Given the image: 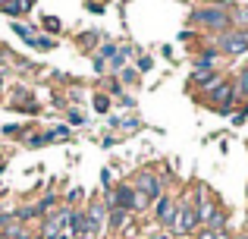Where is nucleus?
Listing matches in <instances>:
<instances>
[{
	"label": "nucleus",
	"mask_w": 248,
	"mask_h": 239,
	"mask_svg": "<svg viewBox=\"0 0 248 239\" xmlns=\"http://www.w3.org/2000/svg\"><path fill=\"white\" fill-rule=\"evenodd\" d=\"M207 3H211V6H217V10H226V6H230L232 0H207Z\"/></svg>",
	"instance_id": "nucleus-35"
},
{
	"label": "nucleus",
	"mask_w": 248,
	"mask_h": 239,
	"mask_svg": "<svg viewBox=\"0 0 248 239\" xmlns=\"http://www.w3.org/2000/svg\"><path fill=\"white\" fill-rule=\"evenodd\" d=\"M110 111V98L107 95H94V113H107Z\"/></svg>",
	"instance_id": "nucleus-25"
},
{
	"label": "nucleus",
	"mask_w": 248,
	"mask_h": 239,
	"mask_svg": "<svg viewBox=\"0 0 248 239\" xmlns=\"http://www.w3.org/2000/svg\"><path fill=\"white\" fill-rule=\"evenodd\" d=\"M236 239H248V230H245V233H239V236H236Z\"/></svg>",
	"instance_id": "nucleus-39"
},
{
	"label": "nucleus",
	"mask_w": 248,
	"mask_h": 239,
	"mask_svg": "<svg viewBox=\"0 0 248 239\" xmlns=\"http://www.w3.org/2000/svg\"><path fill=\"white\" fill-rule=\"evenodd\" d=\"M248 120V107H245V111H236V113H232V123H245Z\"/></svg>",
	"instance_id": "nucleus-34"
},
{
	"label": "nucleus",
	"mask_w": 248,
	"mask_h": 239,
	"mask_svg": "<svg viewBox=\"0 0 248 239\" xmlns=\"http://www.w3.org/2000/svg\"><path fill=\"white\" fill-rule=\"evenodd\" d=\"M66 139H73V129L69 126H54V129L44 132V145H47V142H66Z\"/></svg>",
	"instance_id": "nucleus-13"
},
{
	"label": "nucleus",
	"mask_w": 248,
	"mask_h": 239,
	"mask_svg": "<svg viewBox=\"0 0 248 239\" xmlns=\"http://www.w3.org/2000/svg\"><path fill=\"white\" fill-rule=\"evenodd\" d=\"M220 82H223V73H220V69H192V85H195V92H201V95L217 88Z\"/></svg>",
	"instance_id": "nucleus-5"
},
{
	"label": "nucleus",
	"mask_w": 248,
	"mask_h": 239,
	"mask_svg": "<svg viewBox=\"0 0 248 239\" xmlns=\"http://www.w3.org/2000/svg\"><path fill=\"white\" fill-rule=\"evenodd\" d=\"M60 239H73V236H66V233H63V236H60Z\"/></svg>",
	"instance_id": "nucleus-40"
},
{
	"label": "nucleus",
	"mask_w": 248,
	"mask_h": 239,
	"mask_svg": "<svg viewBox=\"0 0 248 239\" xmlns=\"http://www.w3.org/2000/svg\"><path fill=\"white\" fill-rule=\"evenodd\" d=\"M192 69H220V50L217 44H207V48L198 50V57H195Z\"/></svg>",
	"instance_id": "nucleus-7"
},
{
	"label": "nucleus",
	"mask_w": 248,
	"mask_h": 239,
	"mask_svg": "<svg viewBox=\"0 0 248 239\" xmlns=\"http://www.w3.org/2000/svg\"><path fill=\"white\" fill-rule=\"evenodd\" d=\"M245 69H248V60H245Z\"/></svg>",
	"instance_id": "nucleus-43"
},
{
	"label": "nucleus",
	"mask_w": 248,
	"mask_h": 239,
	"mask_svg": "<svg viewBox=\"0 0 248 239\" xmlns=\"http://www.w3.org/2000/svg\"><path fill=\"white\" fill-rule=\"evenodd\" d=\"M104 227L107 230H126L129 227V211H123V208H110L107 211V221H104Z\"/></svg>",
	"instance_id": "nucleus-9"
},
{
	"label": "nucleus",
	"mask_w": 248,
	"mask_h": 239,
	"mask_svg": "<svg viewBox=\"0 0 248 239\" xmlns=\"http://www.w3.org/2000/svg\"><path fill=\"white\" fill-rule=\"evenodd\" d=\"M113 195H116V208H123V211H129V214H132V198H135L132 183H120V186H113Z\"/></svg>",
	"instance_id": "nucleus-8"
},
{
	"label": "nucleus",
	"mask_w": 248,
	"mask_h": 239,
	"mask_svg": "<svg viewBox=\"0 0 248 239\" xmlns=\"http://www.w3.org/2000/svg\"><path fill=\"white\" fill-rule=\"evenodd\" d=\"M154 217H157L160 230L170 233V227H173V221H176V202L170 195H160L157 202H154Z\"/></svg>",
	"instance_id": "nucleus-6"
},
{
	"label": "nucleus",
	"mask_w": 248,
	"mask_h": 239,
	"mask_svg": "<svg viewBox=\"0 0 248 239\" xmlns=\"http://www.w3.org/2000/svg\"><path fill=\"white\" fill-rule=\"evenodd\" d=\"M245 198H248V189H245Z\"/></svg>",
	"instance_id": "nucleus-42"
},
{
	"label": "nucleus",
	"mask_w": 248,
	"mask_h": 239,
	"mask_svg": "<svg viewBox=\"0 0 248 239\" xmlns=\"http://www.w3.org/2000/svg\"><path fill=\"white\" fill-rule=\"evenodd\" d=\"M85 214H88L91 221H97L101 227H104V221H107V208H104V202H97V198H94V202H88V208H85Z\"/></svg>",
	"instance_id": "nucleus-14"
},
{
	"label": "nucleus",
	"mask_w": 248,
	"mask_h": 239,
	"mask_svg": "<svg viewBox=\"0 0 248 239\" xmlns=\"http://www.w3.org/2000/svg\"><path fill=\"white\" fill-rule=\"evenodd\" d=\"M82 120H85V117H82L79 111H69V123H73V126H82Z\"/></svg>",
	"instance_id": "nucleus-33"
},
{
	"label": "nucleus",
	"mask_w": 248,
	"mask_h": 239,
	"mask_svg": "<svg viewBox=\"0 0 248 239\" xmlns=\"http://www.w3.org/2000/svg\"><path fill=\"white\" fill-rule=\"evenodd\" d=\"M22 142H25L29 148H41V145H44V132H25Z\"/></svg>",
	"instance_id": "nucleus-23"
},
{
	"label": "nucleus",
	"mask_w": 248,
	"mask_h": 239,
	"mask_svg": "<svg viewBox=\"0 0 248 239\" xmlns=\"http://www.w3.org/2000/svg\"><path fill=\"white\" fill-rule=\"evenodd\" d=\"M0 13H6V16L19 19V16L25 13V3H22V0H0Z\"/></svg>",
	"instance_id": "nucleus-16"
},
{
	"label": "nucleus",
	"mask_w": 248,
	"mask_h": 239,
	"mask_svg": "<svg viewBox=\"0 0 248 239\" xmlns=\"http://www.w3.org/2000/svg\"><path fill=\"white\" fill-rule=\"evenodd\" d=\"M204 98V104L207 107H214V111H220V107H226L232 101V79L230 76H223V82H220L217 88H211L207 95H201Z\"/></svg>",
	"instance_id": "nucleus-4"
},
{
	"label": "nucleus",
	"mask_w": 248,
	"mask_h": 239,
	"mask_svg": "<svg viewBox=\"0 0 248 239\" xmlns=\"http://www.w3.org/2000/svg\"><path fill=\"white\" fill-rule=\"evenodd\" d=\"M204 227L214 230V233H217V230H226V208H223V205H217V211L211 214V221H207Z\"/></svg>",
	"instance_id": "nucleus-15"
},
{
	"label": "nucleus",
	"mask_w": 248,
	"mask_h": 239,
	"mask_svg": "<svg viewBox=\"0 0 248 239\" xmlns=\"http://www.w3.org/2000/svg\"><path fill=\"white\" fill-rule=\"evenodd\" d=\"M120 104H123V107H135V98H132V95H126V92H123V95H120Z\"/></svg>",
	"instance_id": "nucleus-32"
},
{
	"label": "nucleus",
	"mask_w": 248,
	"mask_h": 239,
	"mask_svg": "<svg viewBox=\"0 0 248 239\" xmlns=\"http://www.w3.org/2000/svg\"><path fill=\"white\" fill-rule=\"evenodd\" d=\"M132 189H135V192H145L151 202H157V198L164 195V179H160L154 170H141V173H135Z\"/></svg>",
	"instance_id": "nucleus-3"
},
{
	"label": "nucleus",
	"mask_w": 248,
	"mask_h": 239,
	"mask_svg": "<svg viewBox=\"0 0 248 239\" xmlns=\"http://www.w3.org/2000/svg\"><path fill=\"white\" fill-rule=\"evenodd\" d=\"M31 239H41V236H38V233H35V236H31Z\"/></svg>",
	"instance_id": "nucleus-41"
},
{
	"label": "nucleus",
	"mask_w": 248,
	"mask_h": 239,
	"mask_svg": "<svg viewBox=\"0 0 248 239\" xmlns=\"http://www.w3.org/2000/svg\"><path fill=\"white\" fill-rule=\"evenodd\" d=\"M13 217L25 227L29 221H38V217H44V214H41V208H38V202H31V205H19V208L13 211Z\"/></svg>",
	"instance_id": "nucleus-10"
},
{
	"label": "nucleus",
	"mask_w": 248,
	"mask_h": 239,
	"mask_svg": "<svg viewBox=\"0 0 248 239\" xmlns=\"http://www.w3.org/2000/svg\"><path fill=\"white\" fill-rule=\"evenodd\" d=\"M151 66H154V60H151V57H139V73H148Z\"/></svg>",
	"instance_id": "nucleus-30"
},
{
	"label": "nucleus",
	"mask_w": 248,
	"mask_h": 239,
	"mask_svg": "<svg viewBox=\"0 0 248 239\" xmlns=\"http://www.w3.org/2000/svg\"><path fill=\"white\" fill-rule=\"evenodd\" d=\"M245 3H248V0H245Z\"/></svg>",
	"instance_id": "nucleus-44"
},
{
	"label": "nucleus",
	"mask_w": 248,
	"mask_h": 239,
	"mask_svg": "<svg viewBox=\"0 0 248 239\" xmlns=\"http://www.w3.org/2000/svg\"><path fill=\"white\" fill-rule=\"evenodd\" d=\"M22 3H25V13H29V10H35V3H38V0H22Z\"/></svg>",
	"instance_id": "nucleus-37"
},
{
	"label": "nucleus",
	"mask_w": 248,
	"mask_h": 239,
	"mask_svg": "<svg viewBox=\"0 0 248 239\" xmlns=\"http://www.w3.org/2000/svg\"><path fill=\"white\" fill-rule=\"evenodd\" d=\"M3 85H6V82H3V73H0V92H3Z\"/></svg>",
	"instance_id": "nucleus-38"
},
{
	"label": "nucleus",
	"mask_w": 248,
	"mask_h": 239,
	"mask_svg": "<svg viewBox=\"0 0 248 239\" xmlns=\"http://www.w3.org/2000/svg\"><path fill=\"white\" fill-rule=\"evenodd\" d=\"M13 111H19V113H31V117H35V113H41V107L35 104V101H29V104H10Z\"/></svg>",
	"instance_id": "nucleus-24"
},
{
	"label": "nucleus",
	"mask_w": 248,
	"mask_h": 239,
	"mask_svg": "<svg viewBox=\"0 0 248 239\" xmlns=\"http://www.w3.org/2000/svg\"><path fill=\"white\" fill-rule=\"evenodd\" d=\"M120 85L123 88H132V85H139V69H123V73H120Z\"/></svg>",
	"instance_id": "nucleus-21"
},
{
	"label": "nucleus",
	"mask_w": 248,
	"mask_h": 239,
	"mask_svg": "<svg viewBox=\"0 0 248 239\" xmlns=\"http://www.w3.org/2000/svg\"><path fill=\"white\" fill-rule=\"evenodd\" d=\"M188 25H195L201 32H211V38L236 29L230 19V10H217V6H198V10H192L188 13Z\"/></svg>",
	"instance_id": "nucleus-1"
},
{
	"label": "nucleus",
	"mask_w": 248,
	"mask_h": 239,
	"mask_svg": "<svg viewBox=\"0 0 248 239\" xmlns=\"http://www.w3.org/2000/svg\"><path fill=\"white\" fill-rule=\"evenodd\" d=\"M107 92L120 98V95H123V85H120V82H116V79H107Z\"/></svg>",
	"instance_id": "nucleus-29"
},
{
	"label": "nucleus",
	"mask_w": 248,
	"mask_h": 239,
	"mask_svg": "<svg viewBox=\"0 0 248 239\" xmlns=\"http://www.w3.org/2000/svg\"><path fill=\"white\" fill-rule=\"evenodd\" d=\"M113 54H116V48H113V44H104V48L97 50L94 57H101V60H110V57H113Z\"/></svg>",
	"instance_id": "nucleus-27"
},
{
	"label": "nucleus",
	"mask_w": 248,
	"mask_h": 239,
	"mask_svg": "<svg viewBox=\"0 0 248 239\" xmlns=\"http://www.w3.org/2000/svg\"><path fill=\"white\" fill-rule=\"evenodd\" d=\"M76 41H79V48H91V50H94L97 41H101V35H97V32H82Z\"/></svg>",
	"instance_id": "nucleus-20"
},
{
	"label": "nucleus",
	"mask_w": 248,
	"mask_h": 239,
	"mask_svg": "<svg viewBox=\"0 0 248 239\" xmlns=\"http://www.w3.org/2000/svg\"><path fill=\"white\" fill-rule=\"evenodd\" d=\"M85 6H88L91 13H104V0H85Z\"/></svg>",
	"instance_id": "nucleus-31"
},
{
	"label": "nucleus",
	"mask_w": 248,
	"mask_h": 239,
	"mask_svg": "<svg viewBox=\"0 0 248 239\" xmlns=\"http://www.w3.org/2000/svg\"><path fill=\"white\" fill-rule=\"evenodd\" d=\"M31 48H38V50H54V48H57V38H50V35H35V38H31Z\"/></svg>",
	"instance_id": "nucleus-19"
},
{
	"label": "nucleus",
	"mask_w": 248,
	"mask_h": 239,
	"mask_svg": "<svg viewBox=\"0 0 248 239\" xmlns=\"http://www.w3.org/2000/svg\"><path fill=\"white\" fill-rule=\"evenodd\" d=\"M10 29H13V35H19V38H22V41H25V44L31 48V38H35V29H31L29 22H22V19H16V22H13Z\"/></svg>",
	"instance_id": "nucleus-12"
},
{
	"label": "nucleus",
	"mask_w": 248,
	"mask_h": 239,
	"mask_svg": "<svg viewBox=\"0 0 248 239\" xmlns=\"http://www.w3.org/2000/svg\"><path fill=\"white\" fill-rule=\"evenodd\" d=\"M148 239H173V236H170L167 230H157V233H151V236H148Z\"/></svg>",
	"instance_id": "nucleus-36"
},
{
	"label": "nucleus",
	"mask_w": 248,
	"mask_h": 239,
	"mask_svg": "<svg viewBox=\"0 0 248 239\" xmlns=\"http://www.w3.org/2000/svg\"><path fill=\"white\" fill-rule=\"evenodd\" d=\"M151 208V198L145 195V192H135V198H132V211H148Z\"/></svg>",
	"instance_id": "nucleus-22"
},
{
	"label": "nucleus",
	"mask_w": 248,
	"mask_h": 239,
	"mask_svg": "<svg viewBox=\"0 0 248 239\" xmlns=\"http://www.w3.org/2000/svg\"><path fill=\"white\" fill-rule=\"evenodd\" d=\"M57 205H60V195H57V192H47V195L44 198H38V208H41V214L47 217V214H54V208Z\"/></svg>",
	"instance_id": "nucleus-17"
},
{
	"label": "nucleus",
	"mask_w": 248,
	"mask_h": 239,
	"mask_svg": "<svg viewBox=\"0 0 248 239\" xmlns=\"http://www.w3.org/2000/svg\"><path fill=\"white\" fill-rule=\"evenodd\" d=\"M41 29L47 32V35H60V32H63V22L57 16H41Z\"/></svg>",
	"instance_id": "nucleus-18"
},
{
	"label": "nucleus",
	"mask_w": 248,
	"mask_h": 239,
	"mask_svg": "<svg viewBox=\"0 0 248 239\" xmlns=\"http://www.w3.org/2000/svg\"><path fill=\"white\" fill-rule=\"evenodd\" d=\"M82 198H85V195H82V189H73V192H69V195H66V205H69V208H73V205H79Z\"/></svg>",
	"instance_id": "nucleus-28"
},
{
	"label": "nucleus",
	"mask_w": 248,
	"mask_h": 239,
	"mask_svg": "<svg viewBox=\"0 0 248 239\" xmlns=\"http://www.w3.org/2000/svg\"><path fill=\"white\" fill-rule=\"evenodd\" d=\"M214 44L223 57H242L248 54V29H230L214 38Z\"/></svg>",
	"instance_id": "nucleus-2"
},
{
	"label": "nucleus",
	"mask_w": 248,
	"mask_h": 239,
	"mask_svg": "<svg viewBox=\"0 0 248 239\" xmlns=\"http://www.w3.org/2000/svg\"><path fill=\"white\" fill-rule=\"evenodd\" d=\"M126 66V54H123V50H116L113 57H110V69H123Z\"/></svg>",
	"instance_id": "nucleus-26"
},
{
	"label": "nucleus",
	"mask_w": 248,
	"mask_h": 239,
	"mask_svg": "<svg viewBox=\"0 0 248 239\" xmlns=\"http://www.w3.org/2000/svg\"><path fill=\"white\" fill-rule=\"evenodd\" d=\"M82 227H85V211L82 208H73L66 217V236H82Z\"/></svg>",
	"instance_id": "nucleus-11"
}]
</instances>
